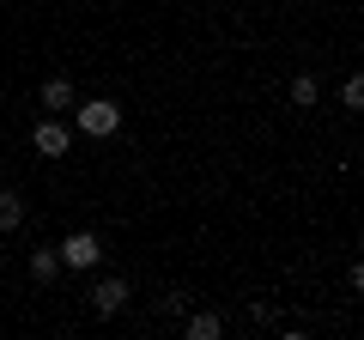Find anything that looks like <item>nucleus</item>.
I'll list each match as a JSON object with an SVG mask.
<instances>
[{"label":"nucleus","instance_id":"nucleus-1","mask_svg":"<svg viewBox=\"0 0 364 340\" xmlns=\"http://www.w3.org/2000/svg\"><path fill=\"white\" fill-rule=\"evenodd\" d=\"M73 110H79V134L85 140H109L122 128V104H109V97H91V104H73Z\"/></svg>","mask_w":364,"mask_h":340},{"label":"nucleus","instance_id":"nucleus-2","mask_svg":"<svg viewBox=\"0 0 364 340\" xmlns=\"http://www.w3.org/2000/svg\"><path fill=\"white\" fill-rule=\"evenodd\" d=\"M97 262H104L97 231H67L61 237V267H97Z\"/></svg>","mask_w":364,"mask_h":340},{"label":"nucleus","instance_id":"nucleus-3","mask_svg":"<svg viewBox=\"0 0 364 340\" xmlns=\"http://www.w3.org/2000/svg\"><path fill=\"white\" fill-rule=\"evenodd\" d=\"M31 146H37L43 158H61V152H73V128H67L61 116H49V122H37V128H31Z\"/></svg>","mask_w":364,"mask_h":340},{"label":"nucleus","instance_id":"nucleus-4","mask_svg":"<svg viewBox=\"0 0 364 340\" xmlns=\"http://www.w3.org/2000/svg\"><path fill=\"white\" fill-rule=\"evenodd\" d=\"M128 298H134V292H128V280H122V274H109V280H97V286H91V310H97V316L128 310Z\"/></svg>","mask_w":364,"mask_h":340},{"label":"nucleus","instance_id":"nucleus-5","mask_svg":"<svg viewBox=\"0 0 364 340\" xmlns=\"http://www.w3.org/2000/svg\"><path fill=\"white\" fill-rule=\"evenodd\" d=\"M37 104L49 110V116H67V110H73L79 97H73V85H67V79H43V92H37Z\"/></svg>","mask_w":364,"mask_h":340},{"label":"nucleus","instance_id":"nucleus-6","mask_svg":"<svg viewBox=\"0 0 364 340\" xmlns=\"http://www.w3.org/2000/svg\"><path fill=\"white\" fill-rule=\"evenodd\" d=\"M182 334H188V340H219V334H225V322H219L213 310H195L188 322H182Z\"/></svg>","mask_w":364,"mask_h":340},{"label":"nucleus","instance_id":"nucleus-7","mask_svg":"<svg viewBox=\"0 0 364 340\" xmlns=\"http://www.w3.org/2000/svg\"><path fill=\"white\" fill-rule=\"evenodd\" d=\"M55 274H61V249H31V280H37V286H49Z\"/></svg>","mask_w":364,"mask_h":340},{"label":"nucleus","instance_id":"nucleus-8","mask_svg":"<svg viewBox=\"0 0 364 340\" xmlns=\"http://www.w3.org/2000/svg\"><path fill=\"white\" fill-rule=\"evenodd\" d=\"M18 219H25V201L13 188H0V231H18Z\"/></svg>","mask_w":364,"mask_h":340},{"label":"nucleus","instance_id":"nucleus-9","mask_svg":"<svg viewBox=\"0 0 364 340\" xmlns=\"http://www.w3.org/2000/svg\"><path fill=\"white\" fill-rule=\"evenodd\" d=\"M316 97H322V85H316L310 73H298V79H291V104H298V110H310Z\"/></svg>","mask_w":364,"mask_h":340},{"label":"nucleus","instance_id":"nucleus-10","mask_svg":"<svg viewBox=\"0 0 364 340\" xmlns=\"http://www.w3.org/2000/svg\"><path fill=\"white\" fill-rule=\"evenodd\" d=\"M340 104H346V110H364V73H346V85H340Z\"/></svg>","mask_w":364,"mask_h":340},{"label":"nucleus","instance_id":"nucleus-11","mask_svg":"<svg viewBox=\"0 0 364 340\" xmlns=\"http://www.w3.org/2000/svg\"><path fill=\"white\" fill-rule=\"evenodd\" d=\"M158 310H164V316H188V298H182V292H170V298H158Z\"/></svg>","mask_w":364,"mask_h":340},{"label":"nucleus","instance_id":"nucleus-12","mask_svg":"<svg viewBox=\"0 0 364 340\" xmlns=\"http://www.w3.org/2000/svg\"><path fill=\"white\" fill-rule=\"evenodd\" d=\"M352 292H364V255L352 262Z\"/></svg>","mask_w":364,"mask_h":340}]
</instances>
